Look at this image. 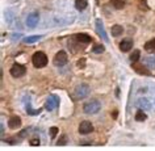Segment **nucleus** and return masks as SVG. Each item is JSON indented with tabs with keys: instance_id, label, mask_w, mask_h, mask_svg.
I'll list each match as a JSON object with an SVG mask.
<instances>
[{
	"instance_id": "ddd939ff",
	"label": "nucleus",
	"mask_w": 155,
	"mask_h": 151,
	"mask_svg": "<svg viewBox=\"0 0 155 151\" xmlns=\"http://www.w3.org/2000/svg\"><path fill=\"white\" fill-rule=\"evenodd\" d=\"M135 107H138L139 109H142V110H149L151 109V104L149 100H146V99H139L137 104H135Z\"/></svg>"
},
{
	"instance_id": "a878e982",
	"label": "nucleus",
	"mask_w": 155,
	"mask_h": 151,
	"mask_svg": "<svg viewBox=\"0 0 155 151\" xmlns=\"http://www.w3.org/2000/svg\"><path fill=\"white\" fill-rule=\"evenodd\" d=\"M58 127H55V126H53V127H50V137L51 138H55V135L58 134Z\"/></svg>"
},
{
	"instance_id": "9b49d317",
	"label": "nucleus",
	"mask_w": 155,
	"mask_h": 151,
	"mask_svg": "<svg viewBox=\"0 0 155 151\" xmlns=\"http://www.w3.org/2000/svg\"><path fill=\"white\" fill-rule=\"evenodd\" d=\"M8 126H9V129H12V130L18 129V127L21 126V118L17 117V116H12L8 121Z\"/></svg>"
},
{
	"instance_id": "423d86ee",
	"label": "nucleus",
	"mask_w": 155,
	"mask_h": 151,
	"mask_svg": "<svg viewBox=\"0 0 155 151\" xmlns=\"http://www.w3.org/2000/svg\"><path fill=\"white\" fill-rule=\"evenodd\" d=\"M58 105H59V99H58L55 95L49 96L48 100H46V103H45V108L48 110H54Z\"/></svg>"
},
{
	"instance_id": "2eb2a0df",
	"label": "nucleus",
	"mask_w": 155,
	"mask_h": 151,
	"mask_svg": "<svg viewBox=\"0 0 155 151\" xmlns=\"http://www.w3.org/2000/svg\"><path fill=\"white\" fill-rule=\"evenodd\" d=\"M75 37L78 38V41H79V42H83V44H90V42H92V37L88 36V34H84V33L76 34Z\"/></svg>"
},
{
	"instance_id": "b1692460",
	"label": "nucleus",
	"mask_w": 155,
	"mask_h": 151,
	"mask_svg": "<svg viewBox=\"0 0 155 151\" xmlns=\"http://www.w3.org/2000/svg\"><path fill=\"white\" fill-rule=\"evenodd\" d=\"M104 50H105V48H104L103 45H95L94 49H92V51L96 53V54H101V53H104Z\"/></svg>"
},
{
	"instance_id": "aec40b11",
	"label": "nucleus",
	"mask_w": 155,
	"mask_h": 151,
	"mask_svg": "<svg viewBox=\"0 0 155 151\" xmlns=\"http://www.w3.org/2000/svg\"><path fill=\"white\" fill-rule=\"evenodd\" d=\"M139 57H141V51H139V50H134V51L131 53V55H130L131 63H134V62H138Z\"/></svg>"
},
{
	"instance_id": "4be33fe9",
	"label": "nucleus",
	"mask_w": 155,
	"mask_h": 151,
	"mask_svg": "<svg viewBox=\"0 0 155 151\" xmlns=\"http://www.w3.org/2000/svg\"><path fill=\"white\" fill-rule=\"evenodd\" d=\"M146 118H147V116L143 113L142 109H139V110L137 112V114H135V120H137V121H145Z\"/></svg>"
},
{
	"instance_id": "cd10ccee",
	"label": "nucleus",
	"mask_w": 155,
	"mask_h": 151,
	"mask_svg": "<svg viewBox=\"0 0 155 151\" xmlns=\"http://www.w3.org/2000/svg\"><path fill=\"white\" fill-rule=\"evenodd\" d=\"M84 64H86V59H84V58L79 59V62H78V67H84Z\"/></svg>"
},
{
	"instance_id": "4468645a",
	"label": "nucleus",
	"mask_w": 155,
	"mask_h": 151,
	"mask_svg": "<svg viewBox=\"0 0 155 151\" xmlns=\"http://www.w3.org/2000/svg\"><path fill=\"white\" fill-rule=\"evenodd\" d=\"M110 33H112V36L113 37H118V36H121V34L124 33V28L121 25H113L112 26V29H110Z\"/></svg>"
},
{
	"instance_id": "c85d7f7f",
	"label": "nucleus",
	"mask_w": 155,
	"mask_h": 151,
	"mask_svg": "<svg viewBox=\"0 0 155 151\" xmlns=\"http://www.w3.org/2000/svg\"><path fill=\"white\" fill-rule=\"evenodd\" d=\"M116 117H117V110L113 112V118H116Z\"/></svg>"
},
{
	"instance_id": "412c9836",
	"label": "nucleus",
	"mask_w": 155,
	"mask_h": 151,
	"mask_svg": "<svg viewBox=\"0 0 155 151\" xmlns=\"http://www.w3.org/2000/svg\"><path fill=\"white\" fill-rule=\"evenodd\" d=\"M145 63L149 66L150 68H154L155 67V57H147V58H145Z\"/></svg>"
},
{
	"instance_id": "0eeeda50",
	"label": "nucleus",
	"mask_w": 155,
	"mask_h": 151,
	"mask_svg": "<svg viewBox=\"0 0 155 151\" xmlns=\"http://www.w3.org/2000/svg\"><path fill=\"white\" fill-rule=\"evenodd\" d=\"M96 32H97V34H99V36L101 37L105 42L109 41V40H108L107 33H105V29H104V24H103L101 18H96Z\"/></svg>"
},
{
	"instance_id": "393cba45",
	"label": "nucleus",
	"mask_w": 155,
	"mask_h": 151,
	"mask_svg": "<svg viewBox=\"0 0 155 151\" xmlns=\"http://www.w3.org/2000/svg\"><path fill=\"white\" fill-rule=\"evenodd\" d=\"M26 110H28V113L29 114H32V116H36V114H40V109H38V110H33L32 109V108H30V104L28 103V104H26Z\"/></svg>"
},
{
	"instance_id": "6ab92c4d",
	"label": "nucleus",
	"mask_w": 155,
	"mask_h": 151,
	"mask_svg": "<svg viewBox=\"0 0 155 151\" xmlns=\"http://www.w3.org/2000/svg\"><path fill=\"white\" fill-rule=\"evenodd\" d=\"M41 37L42 36H29V37L24 38V42H25V44H34V42H37Z\"/></svg>"
},
{
	"instance_id": "dca6fc26",
	"label": "nucleus",
	"mask_w": 155,
	"mask_h": 151,
	"mask_svg": "<svg viewBox=\"0 0 155 151\" xmlns=\"http://www.w3.org/2000/svg\"><path fill=\"white\" fill-rule=\"evenodd\" d=\"M145 50L149 53H154L155 54V38L153 40H150L149 42H146L145 44Z\"/></svg>"
},
{
	"instance_id": "f3484780",
	"label": "nucleus",
	"mask_w": 155,
	"mask_h": 151,
	"mask_svg": "<svg viewBox=\"0 0 155 151\" xmlns=\"http://www.w3.org/2000/svg\"><path fill=\"white\" fill-rule=\"evenodd\" d=\"M110 3L116 9H122L126 4V0H110Z\"/></svg>"
},
{
	"instance_id": "6e6552de",
	"label": "nucleus",
	"mask_w": 155,
	"mask_h": 151,
	"mask_svg": "<svg viewBox=\"0 0 155 151\" xmlns=\"http://www.w3.org/2000/svg\"><path fill=\"white\" fill-rule=\"evenodd\" d=\"M92 130H94V126H92V123L90 121H83L79 125V133L80 134H90Z\"/></svg>"
},
{
	"instance_id": "20e7f679",
	"label": "nucleus",
	"mask_w": 155,
	"mask_h": 151,
	"mask_svg": "<svg viewBox=\"0 0 155 151\" xmlns=\"http://www.w3.org/2000/svg\"><path fill=\"white\" fill-rule=\"evenodd\" d=\"M25 71H26V68L22 64H18V63H15L12 67H11V75H12L13 78H21V76H24Z\"/></svg>"
},
{
	"instance_id": "f257e3e1",
	"label": "nucleus",
	"mask_w": 155,
	"mask_h": 151,
	"mask_svg": "<svg viewBox=\"0 0 155 151\" xmlns=\"http://www.w3.org/2000/svg\"><path fill=\"white\" fill-rule=\"evenodd\" d=\"M32 62H33V66L37 68H42L48 64V57H46L45 53L42 51H37L33 54V58H32Z\"/></svg>"
},
{
	"instance_id": "7ed1b4c3",
	"label": "nucleus",
	"mask_w": 155,
	"mask_h": 151,
	"mask_svg": "<svg viewBox=\"0 0 155 151\" xmlns=\"http://www.w3.org/2000/svg\"><path fill=\"white\" fill-rule=\"evenodd\" d=\"M88 94H90V87H88L87 84H80V86H78L75 88V91H74V99H76V100L84 99L88 96Z\"/></svg>"
},
{
	"instance_id": "f03ea898",
	"label": "nucleus",
	"mask_w": 155,
	"mask_h": 151,
	"mask_svg": "<svg viewBox=\"0 0 155 151\" xmlns=\"http://www.w3.org/2000/svg\"><path fill=\"white\" fill-rule=\"evenodd\" d=\"M100 109H101V104H100V101H97V100H92L90 103H86L84 104V108H83L84 113H87V114H95V113H97Z\"/></svg>"
},
{
	"instance_id": "f8f14e48",
	"label": "nucleus",
	"mask_w": 155,
	"mask_h": 151,
	"mask_svg": "<svg viewBox=\"0 0 155 151\" xmlns=\"http://www.w3.org/2000/svg\"><path fill=\"white\" fill-rule=\"evenodd\" d=\"M38 13L37 12H33V13H30L28 18H26V25L29 26V28H34L37 24H38Z\"/></svg>"
},
{
	"instance_id": "5701e85b",
	"label": "nucleus",
	"mask_w": 155,
	"mask_h": 151,
	"mask_svg": "<svg viewBox=\"0 0 155 151\" xmlns=\"http://www.w3.org/2000/svg\"><path fill=\"white\" fill-rule=\"evenodd\" d=\"M57 145H59V146H64V145H67V135H66V134H62V135H61V138L58 139Z\"/></svg>"
},
{
	"instance_id": "9d476101",
	"label": "nucleus",
	"mask_w": 155,
	"mask_h": 151,
	"mask_svg": "<svg viewBox=\"0 0 155 151\" xmlns=\"http://www.w3.org/2000/svg\"><path fill=\"white\" fill-rule=\"evenodd\" d=\"M133 48V40H130V38H126V40H122L120 42V50L124 53H127L129 50H131Z\"/></svg>"
},
{
	"instance_id": "bb28decb",
	"label": "nucleus",
	"mask_w": 155,
	"mask_h": 151,
	"mask_svg": "<svg viewBox=\"0 0 155 151\" xmlns=\"http://www.w3.org/2000/svg\"><path fill=\"white\" fill-rule=\"evenodd\" d=\"M29 143L32 146H40V139H38V138H32L29 141Z\"/></svg>"
},
{
	"instance_id": "a211bd4d",
	"label": "nucleus",
	"mask_w": 155,
	"mask_h": 151,
	"mask_svg": "<svg viewBox=\"0 0 155 151\" xmlns=\"http://www.w3.org/2000/svg\"><path fill=\"white\" fill-rule=\"evenodd\" d=\"M75 8L78 11H84L87 8V2L86 0H76L75 2Z\"/></svg>"
},
{
	"instance_id": "39448f33",
	"label": "nucleus",
	"mask_w": 155,
	"mask_h": 151,
	"mask_svg": "<svg viewBox=\"0 0 155 151\" xmlns=\"http://www.w3.org/2000/svg\"><path fill=\"white\" fill-rule=\"evenodd\" d=\"M67 61H68V58H67V53L66 51H58L55 54V57H54V64L55 66H64L66 63H67Z\"/></svg>"
},
{
	"instance_id": "1a4fd4ad",
	"label": "nucleus",
	"mask_w": 155,
	"mask_h": 151,
	"mask_svg": "<svg viewBox=\"0 0 155 151\" xmlns=\"http://www.w3.org/2000/svg\"><path fill=\"white\" fill-rule=\"evenodd\" d=\"M131 66H133V68H134L138 74H141V75H147V76L151 75V72H150L146 67H143V64H141L139 62H134V63H131Z\"/></svg>"
},
{
	"instance_id": "c756f323",
	"label": "nucleus",
	"mask_w": 155,
	"mask_h": 151,
	"mask_svg": "<svg viewBox=\"0 0 155 151\" xmlns=\"http://www.w3.org/2000/svg\"><path fill=\"white\" fill-rule=\"evenodd\" d=\"M96 3H97V4H99V0H96Z\"/></svg>"
}]
</instances>
